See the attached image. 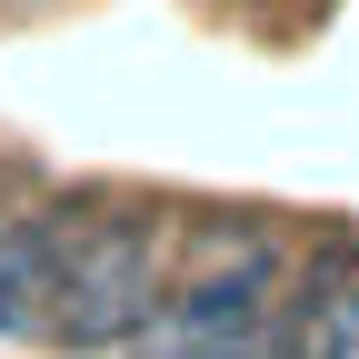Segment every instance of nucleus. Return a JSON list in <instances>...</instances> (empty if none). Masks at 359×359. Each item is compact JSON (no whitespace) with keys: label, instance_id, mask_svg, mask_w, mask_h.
I'll return each instance as SVG.
<instances>
[{"label":"nucleus","instance_id":"1","mask_svg":"<svg viewBox=\"0 0 359 359\" xmlns=\"http://www.w3.org/2000/svg\"><path fill=\"white\" fill-rule=\"evenodd\" d=\"M290 290L299 299L280 309V330L299 339V359H359V269H339V250H330V259H309Z\"/></svg>","mask_w":359,"mask_h":359}]
</instances>
